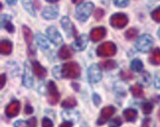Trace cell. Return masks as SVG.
Listing matches in <instances>:
<instances>
[{"mask_svg": "<svg viewBox=\"0 0 160 127\" xmlns=\"http://www.w3.org/2000/svg\"><path fill=\"white\" fill-rule=\"evenodd\" d=\"M94 10V4L92 2H84L79 4L75 9V15L80 22H86Z\"/></svg>", "mask_w": 160, "mask_h": 127, "instance_id": "obj_1", "label": "cell"}, {"mask_svg": "<svg viewBox=\"0 0 160 127\" xmlns=\"http://www.w3.org/2000/svg\"><path fill=\"white\" fill-rule=\"evenodd\" d=\"M62 77L68 79H76L80 76V67L76 62H67L61 66Z\"/></svg>", "mask_w": 160, "mask_h": 127, "instance_id": "obj_2", "label": "cell"}, {"mask_svg": "<svg viewBox=\"0 0 160 127\" xmlns=\"http://www.w3.org/2000/svg\"><path fill=\"white\" fill-rule=\"evenodd\" d=\"M154 44V40L150 35H142L135 42V48L140 52H148Z\"/></svg>", "mask_w": 160, "mask_h": 127, "instance_id": "obj_3", "label": "cell"}, {"mask_svg": "<svg viewBox=\"0 0 160 127\" xmlns=\"http://www.w3.org/2000/svg\"><path fill=\"white\" fill-rule=\"evenodd\" d=\"M96 52H97V55L100 57H111V56H114L116 54L117 46L114 42L107 41L98 46Z\"/></svg>", "mask_w": 160, "mask_h": 127, "instance_id": "obj_4", "label": "cell"}, {"mask_svg": "<svg viewBox=\"0 0 160 127\" xmlns=\"http://www.w3.org/2000/svg\"><path fill=\"white\" fill-rule=\"evenodd\" d=\"M128 23V18L127 14L124 13H116L113 14L110 19V24L113 28L122 29L125 28Z\"/></svg>", "mask_w": 160, "mask_h": 127, "instance_id": "obj_5", "label": "cell"}, {"mask_svg": "<svg viewBox=\"0 0 160 127\" xmlns=\"http://www.w3.org/2000/svg\"><path fill=\"white\" fill-rule=\"evenodd\" d=\"M59 92L58 87L53 81H50L48 83V101L51 105H57L59 101Z\"/></svg>", "mask_w": 160, "mask_h": 127, "instance_id": "obj_6", "label": "cell"}, {"mask_svg": "<svg viewBox=\"0 0 160 127\" xmlns=\"http://www.w3.org/2000/svg\"><path fill=\"white\" fill-rule=\"evenodd\" d=\"M60 24H61V27L64 30V32L66 33V35L68 38H71V37H75L76 34H77V31L74 27V25L72 24V22L70 21V19L68 17L66 16H63L61 18L60 20Z\"/></svg>", "mask_w": 160, "mask_h": 127, "instance_id": "obj_7", "label": "cell"}, {"mask_svg": "<svg viewBox=\"0 0 160 127\" xmlns=\"http://www.w3.org/2000/svg\"><path fill=\"white\" fill-rule=\"evenodd\" d=\"M88 79L91 83H98L102 79V71L98 64H92L88 68Z\"/></svg>", "mask_w": 160, "mask_h": 127, "instance_id": "obj_8", "label": "cell"}, {"mask_svg": "<svg viewBox=\"0 0 160 127\" xmlns=\"http://www.w3.org/2000/svg\"><path fill=\"white\" fill-rule=\"evenodd\" d=\"M23 85L26 88H32L34 85L33 78V68L31 67L29 62H25L24 66V75H23Z\"/></svg>", "mask_w": 160, "mask_h": 127, "instance_id": "obj_9", "label": "cell"}, {"mask_svg": "<svg viewBox=\"0 0 160 127\" xmlns=\"http://www.w3.org/2000/svg\"><path fill=\"white\" fill-rule=\"evenodd\" d=\"M23 35L24 39L26 40V44L28 45V53L31 55H35L36 53V48L33 45V33L32 30L27 26H23Z\"/></svg>", "mask_w": 160, "mask_h": 127, "instance_id": "obj_10", "label": "cell"}, {"mask_svg": "<svg viewBox=\"0 0 160 127\" xmlns=\"http://www.w3.org/2000/svg\"><path fill=\"white\" fill-rule=\"evenodd\" d=\"M115 111H116V108L112 106H105L104 108H102L101 114H100L99 118H98L97 124L103 125L106 122H108V120L112 117V115L115 113Z\"/></svg>", "mask_w": 160, "mask_h": 127, "instance_id": "obj_11", "label": "cell"}, {"mask_svg": "<svg viewBox=\"0 0 160 127\" xmlns=\"http://www.w3.org/2000/svg\"><path fill=\"white\" fill-rule=\"evenodd\" d=\"M47 33H48V37L50 39V40L55 45H59L61 42H62V37H61L60 33L58 32V30L57 27L51 26L47 29Z\"/></svg>", "mask_w": 160, "mask_h": 127, "instance_id": "obj_12", "label": "cell"}, {"mask_svg": "<svg viewBox=\"0 0 160 127\" xmlns=\"http://www.w3.org/2000/svg\"><path fill=\"white\" fill-rule=\"evenodd\" d=\"M58 6L57 5H52V6H47L42 11V16L47 20H53L58 17Z\"/></svg>", "mask_w": 160, "mask_h": 127, "instance_id": "obj_13", "label": "cell"}, {"mask_svg": "<svg viewBox=\"0 0 160 127\" xmlns=\"http://www.w3.org/2000/svg\"><path fill=\"white\" fill-rule=\"evenodd\" d=\"M20 102L18 101H12L10 104L6 106V110H5V114L7 115L8 117H15L19 114L20 111Z\"/></svg>", "mask_w": 160, "mask_h": 127, "instance_id": "obj_14", "label": "cell"}, {"mask_svg": "<svg viewBox=\"0 0 160 127\" xmlns=\"http://www.w3.org/2000/svg\"><path fill=\"white\" fill-rule=\"evenodd\" d=\"M88 37L87 35H81L75 40V41L72 44V47L74 48L76 51H82L84 50L86 46L88 45Z\"/></svg>", "mask_w": 160, "mask_h": 127, "instance_id": "obj_15", "label": "cell"}, {"mask_svg": "<svg viewBox=\"0 0 160 127\" xmlns=\"http://www.w3.org/2000/svg\"><path fill=\"white\" fill-rule=\"evenodd\" d=\"M106 35V29L104 27H97L94 28L90 32V38L94 42L101 40Z\"/></svg>", "mask_w": 160, "mask_h": 127, "instance_id": "obj_16", "label": "cell"}, {"mask_svg": "<svg viewBox=\"0 0 160 127\" xmlns=\"http://www.w3.org/2000/svg\"><path fill=\"white\" fill-rule=\"evenodd\" d=\"M32 68H33V72L34 74L39 78V79H44V78L47 76V70L45 67L40 64V62L38 61H33L32 62Z\"/></svg>", "mask_w": 160, "mask_h": 127, "instance_id": "obj_17", "label": "cell"}, {"mask_svg": "<svg viewBox=\"0 0 160 127\" xmlns=\"http://www.w3.org/2000/svg\"><path fill=\"white\" fill-rule=\"evenodd\" d=\"M61 115H62L63 119H65L66 121H69V122H72V123L78 121V119L80 117L79 112L75 111H63Z\"/></svg>", "mask_w": 160, "mask_h": 127, "instance_id": "obj_18", "label": "cell"}, {"mask_svg": "<svg viewBox=\"0 0 160 127\" xmlns=\"http://www.w3.org/2000/svg\"><path fill=\"white\" fill-rule=\"evenodd\" d=\"M1 24H2V27L8 33H14L15 28L11 22V17L9 15H2L1 16Z\"/></svg>", "mask_w": 160, "mask_h": 127, "instance_id": "obj_19", "label": "cell"}, {"mask_svg": "<svg viewBox=\"0 0 160 127\" xmlns=\"http://www.w3.org/2000/svg\"><path fill=\"white\" fill-rule=\"evenodd\" d=\"M36 40H37L38 45L42 48V50H48V48H50V42H48V39L45 37L44 35L38 33L36 35Z\"/></svg>", "mask_w": 160, "mask_h": 127, "instance_id": "obj_20", "label": "cell"}, {"mask_svg": "<svg viewBox=\"0 0 160 127\" xmlns=\"http://www.w3.org/2000/svg\"><path fill=\"white\" fill-rule=\"evenodd\" d=\"M12 48H13V45L9 40H2L0 42V51L3 55H8L12 52Z\"/></svg>", "mask_w": 160, "mask_h": 127, "instance_id": "obj_21", "label": "cell"}, {"mask_svg": "<svg viewBox=\"0 0 160 127\" xmlns=\"http://www.w3.org/2000/svg\"><path fill=\"white\" fill-rule=\"evenodd\" d=\"M124 117L128 122H134L138 118V111L133 108H127L124 111Z\"/></svg>", "mask_w": 160, "mask_h": 127, "instance_id": "obj_22", "label": "cell"}, {"mask_svg": "<svg viewBox=\"0 0 160 127\" xmlns=\"http://www.w3.org/2000/svg\"><path fill=\"white\" fill-rule=\"evenodd\" d=\"M58 56L61 59H68L72 56V51L68 45H62L58 50Z\"/></svg>", "mask_w": 160, "mask_h": 127, "instance_id": "obj_23", "label": "cell"}, {"mask_svg": "<svg viewBox=\"0 0 160 127\" xmlns=\"http://www.w3.org/2000/svg\"><path fill=\"white\" fill-rule=\"evenodd\" d=\"M149 62L152 65H160V48H155L149 56Z\"/></svg>", "mask_w": 160, "mask_h": 127, "instance_id": "obj_24", "label": "cell"}, {"mask_svg": "<svg viewBox=\"0 0 160 127\" xmlns=\"http://www.w3.org/2000/svg\"><path fill=\"white\" fill-rule=\"evenodd\" d=\"M22 4H23V7L25 8V10L30 15H32L33 17L36 16V9L34 7L32 0H22Z\"/></svg>", "mask_w": 160, "mask_h": 127, "instance_id": "obj_25", "label": "cell"}, {"mask_svg": "<svg viewBox=\"0 0 160 127\" xmlns=\"http://www.w3.org/2000/svg\"><path fill=\"white\" fill-rule=\"evenodd\" d=\"M99 66H100V68L104 70H113L117 67V62L112 59H109V60H106V61H102L99 64Z\"/></svg>", "mask_w": 160, "mask_h": 127, "instance_id": "obj_26", "label": "cell"}, {"mask_svg": "<svg viewBox=\"0 0 160 127\" xmlns=\"http://www.w3.org/2000/svg\"><path fill=\"white\" fill-rule=\"evenodd\" d=\"M131 92L135 98H142L143 96V90L139 84H134L131 87Z\"/></svg>", "mask_w": 160, "mask_h": 127, "instance_id": "obj_27", "label": "cell"}, {"mask_svg": "<svg viewBox=\"0 0 160 127\" xmlns=\"http://www.w3.org/2000/svg\"><path fill=\"white\" fill-rule=\"evenodd\" d=\"M131 69L134 72H141L143 69V63L140 59L135 58L131 63Z\"/></svg>", "mask_w": 160, "mask_h": 127, "instance_id": "obj_28", "label": "cell"}, {"mask_svg": "<svg viewBox=\"0 0 160 127\" xmlns=\"http://www.w3.org/2000/svg\"><path fill=\"white\" fill-rule=\"evenodd\" d=\"M76 105H77V101L73 96H69V98L65 99L64 101H62V102H61V106L64 108H72Z\"/></svg>", "mask_w": 160, "mask_h": 127, "instance_id": "obj_29", "label": "cell"}, {"mask_svg": "<svg viewBox=\"0 0 160 127\" xmlns=\"http://www.w3.org/2000/svg\"><path fill=\"white\" fill-rule=\"evenodd\" d=\"M140 83L142 85H144V86H148V85L150 84V75H149L148 72L143 71L142 73H141Z\"/></svg>", "mask_w": 160, "mask_h": 127, "instance_id": "obj_30", "label": "cell"}, {"mask_svg": "<svg viewBox=\"0 0 160 127\" xmlns=\"http://www.w3.org/2000/svg\"><path fill=\"white\" fill-rule=\"evenodd\" d=\"M138 34V31L137 29H134V28H131V29H128V31L126 32L125 35H126V38H127L128 40H133V39L137 38Z\"/></svg>", "mask_w": 160, "mask_h": 127, "instance_id": "obj_31", "label": "cell"}, {"mask_svg": "<svg viewBox=\"0 0 160 127\" xmlns=\"http://www.w3.org/2000/svg\"><path fill=\"white\" fill-rule=\"evenodd\" d=\"M141 110H142L143 113L144 114H150L152 112V110H153V106L150 102H143L142 106H141Z\"/></svg>", "mask_w": 160, "mask_h": 127, "instance_id": "obj_32", "label": "cell"}, {"mask_svg": "<svg viewBox=\"0 0 160 127\" xmlns=\"http://www.w3.org/2000/svg\"><path fill=\"white\" fill-rule=\"evenodd\" d=\"M122 119L120 116H117L113 119H111L110 120V122H109V126L110 127H120L122 125Z\"/></svg>", "mask_w": 160, "mask_h": 127, "instance_id": "obj_33", "label": "cell"}, {"mask_svg": "<svg viewBox=\"0 0 160 127\" xmlns=\"http://www.w3.org/2000/svg\"><path fill=\"white\" fill-rule=\"evenodd\" d=\"M128 3H130V0H114V4L117 7H120V8L127 7Z\"/></svg>", "mask_w": 160, "mask_h": 127, "instance_id": "obj_34", "label": "cell"}, {"mask_svg": "<svg viewBox=\"0 0 160 127\" xmlns=\"http://www.w3.org/2000/svg\"><path fill=\"white\" fill-rule=\"evenodd\" d=\"M151 17H152V19L154 20L155 22L160 23V6H159L158 8H156L154 11H152Z\"/></svg>", "mask_w": 160, "mask_h": 127, "instance_id": "obj_35", "label": "cell"}, {"mask_svg": "<svg viewBox=\"0 0 160 127\" xmlns=\"http://www.w3.org/2000/svg\"><path fill=\"white\" fill-rule=\"evenodd\" d=\"M52 74L55 78H58V79L62 78V74H61V67H59V66H55V67L52 69Z\"/></svg>", "mask_w": 160, "mask_h": 127, "instance_id": "obj_36", "label": "cell"}, {"mask_svg": "<svg viewBox=\"0 0 160 127\" xmlns=\"http://www.w3.org/2000/svg\"><path fill=\"white\" fill-rule=\"evenodd\" d=\"M53 123L52 121L48 117H44L42 118V127H52Z\"/></svg>", "mask_w": 160, "mask_h": 127, "instance_id": "obj_37", "label": "cell"}, {"mask_svg": "<svg viewBox=\"0 0 160 127\" xmlns=\"http://www.w3.org/2000/svg\"><path fill=\"white\" fill-rule=\"evenodd\" d=\"M104 16V10L101 9V8H98L95 10V13H94V17H95V19L96 20H100L102 19Z\"/></svg>", "mask_w": 160, "mask_h": 127, "instance_id": "obj_38", "label": "cell"}, {"mask_svg": "<svg viewBox=\"0 0 160 127\" xmlns=\"http://www.w3.org/2000/svg\"><path fill=\"white\" fill-rule=\"evenodd\" d=\"M121 77L124 80H128V79H132V74L131 73V72H128V71H122L121 72Z\"/></svg>", "mask_w": 160, "mask_h": 127, "instance_id": "obj_39", "label": "cell"}, {"mask_svg": "<svg viewBox=\"0 0 160 127\" xmlns=\"http://www.w3.org/2000/svg\"><path fill=\"white\" fill-rule=\"evenodd\" d=\"M27 122H28V127H37V124H38V122H37V118H36V117L30 118Z\"/></svg>", "mask_w": 160, "mask_h": 127, "instance_id": "obj_40", "label": "cell"}, {"mask_svg": "<svg viewBox=\"0 0 160 127\" xmlns=\"http://www.w3.org/2000/svg\"><path fill=\"white\" fill-rule=\"evenodd\" d=\"M15 127H28V122L23 121V120H17L14 123Z\"/></svg>", "mask_w": 160, "mask_h": 127, "instance_id": "obj_41", "label": "cell"}, {"mask_svg": "<svg viewBox=\"0 0 160 127\" xmlns=\"http://www.w3.org/2000/svg\"><path fill=\"white\" fill-rule=\"evenodd\" d=\"M93 101H94V104H95L96 106H98L101 104V98H100V96L98 95V94H94L93 95Z\"/></svg>", "mask_w": 160, "mask_h": 127, "instance_id": "obj_42", "label": "cell"}, {"mask_svg": "<svg viewBox=\"0 0 160 127\" xmlns=\"http://www.w3.org/2000/svg\"><path fill=\"white\" fill-rule=\"evenodd\" d=\"M33 111H34V108L32 107V106L27 105L26 107H25V113H26V114H32Z\"/></svg>", "mask_w": 160, "mask_h": 127, "instance_id": "obj_43", "label": "cell"}, {"mask_svg": "<svg viewBox=\"0 0 160 127\" xmlns=\"http://www.w3.org/2000/svg\"><path fill=\"white\" fill-rule=\"evenodd\" d=\"M58 127H72V122H69V121H64L63 123H61Z\"/></svg>", "mask_w": 160, "mask_h": 127, "instance_id": "obj_44", "label": "cell"}, {"mask_svg": "<svg viewBox=\"0 0 160 127\" xmlns=\"http://www.w3.org/2000/svg\"><path fill=\"white\" fill-rule=\"evenodd\" d=\"M5 83H6V75L1 74V89H3Z\"/></svg>", "mask_w": 160, "mask_h": 127, "instance_id": "obj_45", "label": "cell"}, {"mask_svg": "<svg viewBox=\"0 0 160 127\" xmlns=\"http://www.w3.org/2000/svg\"><path fill=\"white\" fill-rule=\"evenodd\" d=\"M5 1L7 2V4H9V5H15L18 2V0H5Z\"/></svg>", "mask_w": 160, "mask_h": 127, "instance_id": "obj_46", "label": "cell"}, {"mask_svg": "<svg viewBox=\"0 0 160 127\" xmlns=\"http://www.w3.org/2000/svg\"><path fill=\"white\" fill-rule=\"evenodd\" d=\"M155 86H156V88L160 89V79L158 76H156V79H155Z\"/></svg>", "mask_w": 160, "mask_h": 127, "instance_id": "obj_47", "label": "cell"}, {"mask_svg": "<svg viewBox=\"0 0 160 127\" xmlns=\"http://www.w3.org/2000/svg\"><path fill=\"white\" fill-rule=\"evenodd\" d=\"M72 87H74L73 89H74L75 91H79V84H75V83H72Z\"/></svg>", "mask_w": 160, "mask_h": 127, "instance_id": "obj_48", "label": "cell"}, {"mask_svg": "<svg viewBox=\"0 0 160 127\" xmlns=\"http://www.w3.org/2000/svg\"><path fill=\"white\" fill-rule=\"evenodd\" d=\"M47 2H50V3H55V2H58V0H46Z\"/></svg>", "mask_w": 160, "mask_h": 127, "instance_id": "obj_49", "label": "cell"}, {"mask_svg": "<svg viewBox=\"0 0 160 127\" xmlns=\"http://www.w3.org/2000/svg\"><path fill=\"white\" fill-rule=\"evenodd\" d=\"M81 1H83V0H72V2L74 3V4H76V3H80Z\"/></svg>", "mask_w": 160, "mask_h": 127, "instance_id": "obj_50", "label": "cell"}, {"mask_svg": "<svg viewBox=\"0 0 160 127\" xmlns=\"http://www.w3.org/2000/svg\"><path fill=\"white\" fill-rule=\"evenodd\" d=\"M158 37L160 38V29L158 30Z\"/></svg>", "mask_w": 160, "mask_h": 127, "instance_id": "obj_51", "label": "cell"}, {"mask_svg": "<svg viewBox=\"0 0 160 127\" xmlns=\"http://www.w3.org/2000/svg\"><path fill=\"white\" fill-rule=\"evenodd\" d=\"M158 117H159V119H160V110H159V111H158Z\"/></svg>", "mask_w": 160, "mask_h": 127, "instance_id": "obj_52", "label": "cell"}]
</instances>
